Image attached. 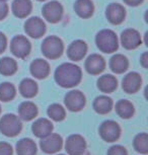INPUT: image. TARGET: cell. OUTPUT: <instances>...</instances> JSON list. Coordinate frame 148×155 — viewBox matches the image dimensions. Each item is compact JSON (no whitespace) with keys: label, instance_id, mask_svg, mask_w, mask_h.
I'll return each instance as SVG.
<instances>
[{"label":"cell","instance_id":"ab89813d","mask_svg":"<svg viewBox=\"0 0 148 155\" xmlns=\"http://www.w3.org/2000/svg\"><path fill=\"white\" fill-rule=\"evenodd\" d=\"M2 1H7V0H2Z\"/></svg>","mask_w":148,"mask_h":155},{"label":"cell","instance_id":"d4e9b609","mask_svg":"<svg viewBox=\"0 0 148 155\" xmlns=\"http://www.w3.org/2000/svg\"><path fill=\"white\" fill-rule=\"evenodd\" d=\"M17 155H36L37 145L30 138H24L16 143Z\"/></svg>","mask_w":148,"mask_h":155},{"label":"cell","instance_id":"5b68a950","mask_svg":"<svg viewBox=\"0 0 148 155\" xmlns=\"http://www.w3.org/2000/svg\"><path fill=\"white\" fill-rule=\"evenodd\" d=\"M31 45L27 37L18 35L11 40L10 51L14 56L19 59H25L31 53Z\"/></svg>","mask_w":148,"mask_h":155},{"label":"cell","instance_id":"603a6c76","mask_svg":"<svg viewBox=\"0 0 148 155\" xmlns=\"http://www.w3.org/2000/svg\"><path fill=\"white\" fill-rule=\"evenodd\" d=\"M94 109L100 115H106L113 109V101L107 95H100L95 97L94 101Z\"/></svg>","mask_w":148,"mask_h":155},{"label":"cell","instance_id":"ba28073f","mask_svg":"<svg viewBox=\"0 0 148 155\" xmlns=\"http://www.w3.org/2000/svg\"><path fill=\"white\" fill-rule=\"evenodd\" d=\"M25 31L28 36L33 39H39L46 33V25L44 20L38 16L30 17L25 23Z\"/></svg>","mask_w":148,"mask_h":155},{"label":"cell","instance_id":"f35d334b","mask_svg":"<svg viewBox=\"0 0 148 155\" xmlns=\"http://www.w3.org/2000/svg\"><path fill=\"white\" fill-rule=\"evenodd\" d=\"M0 113H1V107H0Z\"/></svg>","mask_w":148,"mask_h":155},{"label":"cell","instance_id":"44dd1931","mask_svg":"<svg viewBox=\"0 0 148 155\" xmlns=\"http://www.w3.org/2000/svg\"><path fill=\"white\" fill-rule=\"evenodd\" d=\"M74 10L81 18H89L94 11V6L91 0H76Z\"/></svg>","mask_w":148,"mask_h":155},{"label":"cell","instance_id":"ffe728a7","mask_svg":"<svg viewBox=\"0 0 148 155\" xmlns=\"http://www.w3.org/2000/svg\"><path fill=\"white\" fill-rule=\"evenodd\" d=\"M129 67L128 58L123 54H116L110 60V68L116 74H122Z\"/></svg>","mask_w":148,"mask_h":155},{"label":"cell","instance_id":"6da1fadb","mask_svg":"<svg viewBox=\"0 0 148 155\" xmlns=\"http://www.w3.org/2000/svg\"><path fill=\"white\" fill-rule=\"evenodd\" d=\"M82 78V71L79 66L73 63H63L55 71V80L58 85L64 88H71L78 85Z\"/></svg>","mask_w":148,"mask_h":155},{"label":"cell","instance_id":"4316f807","mask_svg":"<svg viewBox=\"0 0 148 155\" xmlns=\"http://www.w3.org/2000/svg\"><path fill=\"white\" fill-rule=\"evenodd\" d=\"M116 113L122 119H130L134 115V106L127 99H121L116 104Z\"/></svg>","mask_w":148,"mask_h":155},{"label":"cell","instance_id":"4dcf8cb0","mask_svg":"<svg viewBox=\"0 0 148 155\" xmlns=\"http://www.w3.org/2000/svg\"><path fill=\"white\" fill-rule=\"evenodd\" d=\"M135 150L141 154L148 153V135L146 133H140L135 137L133 142Z\"/></svg>","mask_w":148,"mask_h":155},{"label":"cell","instance_id":"30bf717a","mask_svg":"<svg viewBox=\"0 0 148 155\" xmlns=\"http://www.w3.org/2000/svg\"><path fill=\"white\" fill-rule=\"evenodd\" d=\"M40 146L43 152L47 154H54L62 149V137L58 134L51 133L50 135H48L45 138H42V141L40 142Z\"/></svg>","mask_w":148,"mask_h":155},{"label":"cell","instance_id":"7a4b0ae2","mask_svg":"<svg viewBox=\"0 0 148 155\" xmlns=\"http://www.w3.org/2000/svg\"><path fill=\"white\" fill-rule=\"evenodd\" d=\"M95 43L100 51L106 54L114 53L119 48L117 35L112 30H103L97 33L95 37Z\"/></svg>","mask_w":148,"mask_h":155},{"label":"cell","instance_id":"8992f818","mask_svg":"<svg viewBox=\"0 0 148 155\" xmlns=\"http://www.w3.org/2000/svg\"><path fill=\"white\" fill-rule=\"evenodd\" d=\"M100 135L106 142H115L120 138L121 128L117 122L108 120L104 121L100 127Z\"/></svg>","mask_w":148,"mask_h":155},{"label":"cell","instance_id":"5bb4252c","mask_svg":"<svg viewBox=\"0 0 148 155\" xmlns=\"http://www.w3.org/2000/svg\"><path fill=\"white\" fill-rule=\"evenodd\" d=\"M87 52V45L82 40H76L69 45L67 49V56L74 62L82 60Z\"/></svg>","mask_w":148,"mask_h":155},{"label":"cell","instance_id":"74e56055","mask_svg":"<svg viewBox=\"0 0 148 155\" xmlns=\"http://www.w3.org/2000/svg\"><path fill=\"white\" fill-rule=\"evenodd\" d=\"M38 1H41V2H44V1H47V0H38Z\"/></svg>","mask_w":148,"mask_h":155},{"label":"cell","instance_id":"8d00e7d4","mask_svg":"<svg viewBox=\"0 0 148 155\" xmlns=\"http://www.w3.org/2000/svg\"><path fill=\"white\" fill-rule=\"evenodd\" d=\"M144 0H124V2L126 4L130 5V6H138L140 5Z\"/></svg>","mask_w":148,"mask_h":155},{"label":"cell","instance_id":"60d3db41","mask_svg":"<svg viewBox=\"0 0 148 155\" xmlns=\"http://www.w3.org/2000/svg\"><path fill=\"white\" fill-rule=\"evenodd\" d=\"M59 155H64V154H59Z\"/></svg>","mask_w":148,"mask_h":155},{"label":"cell","instance_id":"9a60e30c","mask_svg":"<svg viewBox=\"0 0 148 155\" xmlns=\"http://www.w3.org/2000/svg\"><path fill=\"white\" fill-rule=\"evenodd\" d=\"M142 84V78L141 75L137 72H130L128 73L122 81V87L124 91L127 93H136L140 89Z\"/></svg>","mask_w":148,"mask_h":155},{"label":"cell","instance_id":"d6986e66","mask_svg":"<svg viewBox=\"0 0 148 155\" xmlns=\"http://www.w3.org/2000/svg\"><path fill=\"white\" fill-rule=\"evenodd\" d=\"M13 14L18 18H25L28 16L33 9L31 0H14L11 6Z\"/></svg>","mask_w":148,"mask_h":155},{"label":"cell","instance_id":"52a82bcc","mask_svg":"<svg viewBox=\"0 0 148 155\" xmlns=\"http://www.w3.org/2000/svg\"><path fill=\"white\" fill-rule=\"evenodd\" d=\"M63 6L58 1H50L43 6L42 13L44 18L51 23H57L62 19Z\"/></svg>","mask_w":148,"mask_h":155},{"label":"cell","instance_id":"7c38bea8","mask_svg":"<svg viewBox=\"0 0 148 155\" xmlns=\"http://www.w3.org/2000/svg\"><path fill=\"white\" fill-rule=\"evenodd\" d=\"M140 33L134 28H127L121 35V44L125 49L134 50L141 45Z\"/></svg>","mask_w":148,"mask_h":155},{"label":"cell","instance_id":"9c48e42d","mask_svg":"<svg viewBox=\"0 0 148 155\" xmlns=\"http://www.w3.org/2000/svg\"><path fill=\"white\" fill-rule=\"evenodd\" d=\"M64 102L66 107L71 112H79L85 106V96L80 90H71L65 95Z\"/></svg>","mask_w":148,"mask_h":155},{"label":"cell","instance_id":"836d02e7","mask_svg":"<svg viewBox=\"0 0 148 155\" xmlns=\"http://www.w3.org/2000/svg\"><path fill=\"white\" fill-rule=\"evenodd\" d=\"M8 14V5L5 1L0 0V20L4 19Z\"/></svg>","mask_w":148,"mask_h":155},{"label":"cell","instance_id":"484cf974","mask_svg":"<svg viewBox=\"0 0 148 155\" xmlns=\"http://www.w3.org/2000/svg\"><path fill=\"white\" fill-rule=\"evenodd\" d=\"M19 92L25 98H31L38 92V84L31 78H25L19 84Z\"/></svg>","mask_w":148,"mask_h":155},{"label":"cell","instance_id":"8fae6325","mask_svg":"<svg viewBox=\"0 0 148 155\" xmlns=\"http://www.w3.org/2000/svg\"><path fill=\"white\" fill-rule=\"evenodd\" d=\"M65 149L69 155H83L86 149V142L81 135L74 134L68 137Z\"/></svg>","mask_w":148,"mask_h":155},{"label":"cell","instance_id":"ac0fdd59","mask_svg":"<svg viewBox=\"0 0 148 155\" xmlns=\"http://www.w3.org/2000/svg\"><path fill=\"white\" fill-rule=\"evenodd\" d=\"M34 135L38 138H45L48 135H50L53 131V124L50 120L41 118L38 119L31 126Z\"/></svg>","mask_w":148,"mask_h":155},{"label":"cell","instance_id":"e575fe53","mask_svg":"<svg viewBox=\"0 0 148 155\" xmlns=\"http://www.w3.org/2000/svg\"><path fill=\"white\" fill-rule=\"evenodd\" d=\"M7 47V39L3 33L0 31V54H2L5 51Z\"/></svg>","mask_w":148,"mask_h":155},{"label":"cell","instance_id":"277c9868","mask_svg":"<svg viewBox=\"0 0 148 155\" xmlns=\"http://www.w3.org/2000/svg\"><path fill=\"white\" fill-rule=\"evenodd\" d=\"M21 129V121L13 114H7L0 119V132L5 136L15 137L20 133Z\"/></svg>","mask_w":148,"mask_h":155},{"label":"cell","instance_id":"d6a6232c","mask_svg":"<svg viewBox=\"0 0 148 155\" xmlns=\"http://www.w3.org/2000/svg\"><path fill=\"white\" fill-rule=\"evenodd\" d=\"M13 150L9 143L0 142V155H12Z\"/></svg>","mask_w":148,"mask_h":155},{"label":"cell","instance_id":"1f68e13d","mask_svg":"<svg viewBox=\"0 0 148 155\" xmlns=\"http://www.w3.org/2000/svg\"><path fill=\"white\" fill-rule=\"evenodd\" d=\"M108 155H128L126 148L121 145H114L109 149Z\"/></svg>","mask_w":148,"mask_h":155},{"label":"cell","instance_id":"cb8c5ba5","mask_svg":"<svg viewBox=\"0 0 148 155\" xmlns=\"http://www.w3.org/2000/svg\"><path fill=\"white\" fill-rule=\"evenodd\" d=\"M18 115L25 121H31L38 116V107L34 102L24 101L18 107Z\"/></svg>","mask_w":148,"mask_h":155},{"label":"cell","instance_id":"7402d4cb","mask_svg":"<svg viewBox=\"0 0 148 155\" xmlns=\"http://www.w3.org/2000/svg\"><path fill=\"white\" fill-rule=\"evenodd\" d=\"M118 80L115 76L111 74H104L100 76L97 80V87L101 92L111 93L117 89Z\"/></svg>","mask_w":148,"mask_h":155},{"label":"cell","instance_id":"f1b7e54d","mask_svg":"<svg viewBox=\"0 0 148 155\" xmlns=\"http://www.w3.org/2000/svg\"><path fill=\"white\" fill-rule=\"evenodd\" d=\"M16 89L15 86L10 82H3L0 84V101H10L15 97Z\"/></svg>","mask_w":148,"mask_h":155},{"label":"cell","instance_id":"4fadbf2b","mask_svg":"<svg viewBox=\"0 0 148 155\" xmlns=\"http://www.w3.org/2000/svg\"><path fill=\"white\" fill-rule=\"evenodd\" d=\"M106 16L112 25H121L126 17V9L119 3H111L107 7Z\"/></svg>","mask_w":148,"mask_h":155},{"label":"cell","instance_id":"d590c367","mask_svg":"<svg viewBox=\"0 0 148 155\" xmlns=\"http://www.w3.org/2000/svg\"><path fill=\"white\" fill-rule=\"evenodd\" d=\"M140 63H141V65L143 68H145V69L148 68V53L147 52H145V53H143L141 55Z\"/></svg>","mask_w":148,"mask_h":155},{"label":"cell","instance_id":"83f0119b","mask_svg":"<svg viewBox=\"0 0 148 155\" xmlns=\"http://www.w3.org/2000/svg\"><path fill=\"white\" fill-rule=\"evenodd\" d=\"M17 71L16 61L10 57H4L0 59V74L4 76H11Z\"/></svg>","mask_w":148,"mask_h":155},{"label":"cell","instance_id":"2e32d148","mask_svg":"<svg viewBox=\"0 0 148 155\" xmlns=\"http://www.w3.org/2000/svg\"><path fill=\"white\" fill-rule=\"evenodd\" d=\"M106 68V61L100 54H91L85 60V69L89 74L98 75Z\"/></svg>","mask_w":148,"mask_h":155},{"label":"cell","instance_id":"e0dca14e","mask_svg":"<svg viewBox=\"0 0 148 155\" xmlns=\"http://www.w3.org/2000/svg\"><path fill=\"white\" fill-rule=\"evenodd\" d=\"M31 74L37 79H44L50 74V65L46 60L38 58L31 63Z\"/></svg>","mask_w":148,"mask_h":155},{"label":"cell","instance_id":"f546056e","mask_svg":"<svg viewBox=\"0 0 148 155\" xmlns=\"http://www.w3.org/2000/svg\"><path fill=\"white\" fill-rule=\"evenodd\" d=\"M48 116L55 122H61L65 119V109L59 104H53L48 107Z\"/></svg>","mask_w":148,"mask_h":155},{"label":"cell","instance_id":"3957f363","mask_svg":"<svg viewBox=\"0 0 148 155\" xmlns=\"http://www.w3.org/2000/svg\"><path fill=\"white\" fill-rule=\"evenodd\" d=\"M41 49L46 58L50 60H55L62 56L64 52V44L59 37L50 36L43 41Z\"/></svg>","mask_w":148,"mask_h":155}]
</instances>
